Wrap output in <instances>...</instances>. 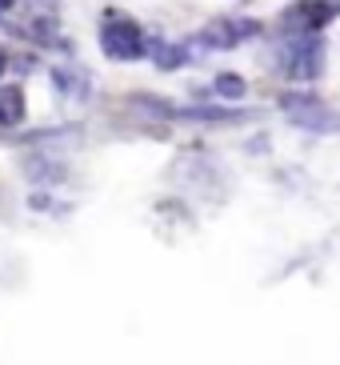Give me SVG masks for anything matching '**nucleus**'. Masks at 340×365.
<instances>
[{"label":"nucleus","mask_w":340,"mask_h":365,"mask_svg":"<svg viewBox=\"0 0 340 365\" xmlns=\"http://www.w3.org/2000/svg\"><path fill=\"white\" fill-rule=\"evenodd\" d=\"M132 108H140V113H149V117H172V108L169 105H160V101H152V93H137L132 97Z\"/></svg>","instance_id":"obj_11"},{"label":"nucleus","mask_w":340,"mask_h":365,"mask_svg":"<svg viewBox=\"0 0 340 365\" xmlns=\"http://www.w3.org/2000/svg\"><path fill=\"white\" fill-rule=\"evenodd\" d=\"M152 61H156V68H164V73H172V68H184V65H188V44L156 41V44H152Z\"/></svg>","instance_id":"obj_8"},{"label":"nucleus","mask_w":340,"mask_h":365,"mask_svg":"<svg viewBox=\"0 0 340 365\" xmlns=\"http://www.w3.org/2000/svg\"><path fill=\"white\" fill-rule=\"evenodd\" d=\"M285 117L304 133H340V108L324 105L317 93H285L280 97Z\"/></svg>","instance_id":"obj_2"},{"label":"nucleus","mask_w":340,"mask_h":365,"mask_svg":"<svg viewBox=\"0 0 340 365\" xmlns=\"http://www.w3.org/2000/svg\"><path fill=\"white\" fill-rule=\"evenodd\" d=\"M24 120V93L16 85L0 88V129H16Z\"/></svg>","instance_id":"obj_7"},{"label":"nucleus","mask_w":340,"mask_h":365,"mask_svg":"<svg viewBox=\"0 0 340 365\" xmlns=\"http://www.w3.org/2000/svg\"><path fill=\"white\" fill-rule=\"evenodd\" d=\"M256 29H260L256 21H216L201 33V44H208V48H236V44L245 41V36H253Z\"/></svg>","instance_id":"obj_6"},{"label":"nucleus","mask_w":340,"mask_h":365,"mask_svg":"<svg viewBox=\"0 0 340 365\" xmlns=\"http://www.w3.org/2000/svg\"><path fill=\"white\" fill-rule=\"evenodd\" d=\"M280 73L292 76V81H317L324 73V36L292 33L280 48Z\"/></svg>","instance_id":"obj_1"},{"label":"nucleus","mask_w":340,"mask_h":365,"mask_svg":"<svg viewBox=\"0 0 340 365\" xmlns=\"http://www.w3.org/2000/svg\"><path fill=\"white\" fill-rule=\"evenodd\" d=\"M12 4H16V0H0V9H12Z\"/></svg>","instance_id":"obj_13"},{"label":"nucleus","mask_w":340,"mask_h":365,"mask_svg":"<svg viewBox=\"0 0 340 365\" xmlns=\"http://www.w3.org/2000/svg\"><path fill=\"white\" fill-rule=\"evenodd\" d=\"M48 81H53L56 97H73V101H88V97H92V76H88V68H80V65L53 68Z\"/></svg>","instance_id":"obj_5"},{"label":"nucleus","mask_w":340,"mask_h":365,"mask_svg":"<svg viewBox=\"0 0 340 365\" xmlns=\"http://www.w3.org/2000/svg\"><path fill=\"white\" fill-rule=\"evenodd\" d=\"M100 53L108 61H140V56L149 53V44H144V33H140L137 21H128V16H117V12H108V24L100 29Z\"/></svg>","instance_id":"obj_3"},{"label":"nucleus","mask_w":340,"mask_h":365,"mask_svg":"<svg viewBox=\"0 0 340 365\" xmlns=\"http://www.w3.org/2000/svg\"><path fill=\"white\" fill-rule=\"evenodd\" d=\"M213 93H216V97H224V101H240L248 93V85H245V76H240V73H221L213 81Z\"/></svg>","instance_id":"obj_10"},{"label":"nucleus","mask_w":340,"mask_h":365,"mask_svg":"<svg viewBox=\"0 0 340 365\" xmlns=\"http://www.w3.org/2000/svg\"><path fill=\"white\" fill-rule=\"evenodd\" d=\"M0 73H4V56H0Z\"/></svg>","instance_id":"obj_14"},{"label":"nucleus","mask_w":340,"mask_h":365,"mask_svg":"<svg viewBox=\"0 0 340 365\" xmlns=\"http://www.w3.org/2000/svg\"><path fill=\"white\" fill-rule=\"evenodd\" d=\"M24 173H28L32 181H60L64 173V165L56 161V157H44V153H36V157H28V165H24Z\"/></svg>","instance_id":"obj_9"},{"label":"nucleus","mask_w":340,"mask_h":365,"mask_svg":"<svg viewBox=\"0 0 340 365\" xmlns=\"http://www.w3.org/2000/svg\"><path fill=\"white\" fill-rule=\"evenodd\" d=\"M176 120H196V125H245L253 120L248 108H216V105H184V108H172Z\"/></svg>","instance_id":"obj_4"},{"label":"nucleus","mask_w":340,"mask_h":365,"mask_svg":"<svg viewBox=\"0 0 340 365\" xmlns=\"http://www.w3.org/2000/svg\"><path fill=\"white\" fill-rule=\"evenodd\" d=\"M41 4H44V9H56V4H60V0H41Z\"/></svg>","instance_id":"obj_12"}]
</instances>
